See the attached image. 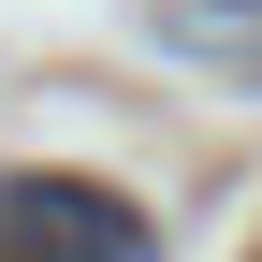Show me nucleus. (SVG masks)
Returning <instances> with one entry per match:
<instances>
[{"label":"nucleus","instance_id":"nucleus-1","mask_svg":"<svg viewBox=\"0 0 262 262\" xmlns=\"http://www.w3.org/2000/svg\"><path fill=\"white\" fill-rule=\"evenodd\" d=\"M0 233H44V248H117V262H146V204L102 175H0Z\"/></svg>","mask_w":262,"mask_h":262}]
</instances>
